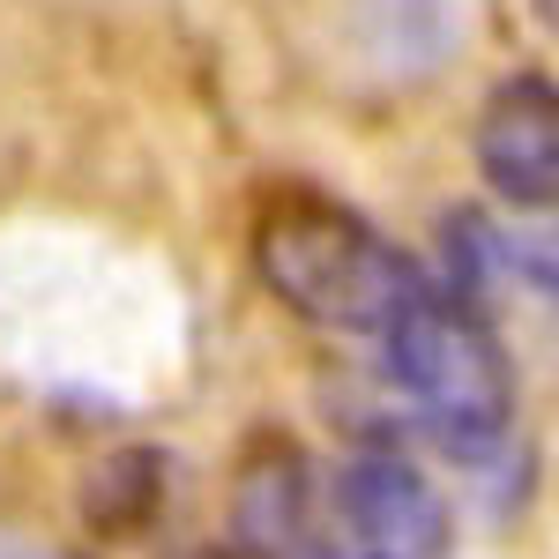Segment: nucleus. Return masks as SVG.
<instances>
[{"mask_svg": "<svg viewBox=\"0 0 559 559\" xmlns=\"http://www.w3.org/2000/svg\"><path fill=\"white\" fill-rule=\"evenodd\" d=\"M254 269L292 313L344 336H388V321L426 292L411 254L329 194H276L254 224Z\"/></svg>", "mask_w": 559, "mask_h": 559, "instance_id": "f257e3e1", "label": "nucleus"}, {"mask_svg": "<svg viewBox=\"0 0 559 559\" xmlns=\"http://www.w3.org/2000/svg\"><path fill=\"white\" fill-rule=\"evenodd\" d=\"M388 373L455 455H485L515 426V373L500 336L463 299L418 292L388 321Z\"/></svg>", "mask_w": 559, "mask_h": 559, "instance_id": "f03ea898", "label": "nucleus"}, {"mask_svg": "<svg viewBox=\"0 0 559 559\" xmlns=\"http://www.w3.org/2000/svg\"><path fill=\"white\" fill-rule=\"evenodd\" d=\"M477 173L508 210H559V90L545 75H515L485 97Z\"/></svg>", "mask_w": 559, "mask_h": 559, "instance_id": "7ed1b4c3", "label": "nucleus"}, {"mask_svg": "<svg viewBox=\"0 0 559 559\" xmlns=\"http://www.w3.org/2000/svg\"><path fill=\"white\" fill-rule=\"evenodd\" d=\"M336 508L366 559H440L448 552V500L426 485V471L395 455H358L336 477Z\"/></svg>", "mask_w": 559, "mask_h": 559, "instance_id": "20e7f679", "label": "nucleus"}, {"mask_svg": "<svg viewBox=\"0 0 559 559\" xmlns=\"http://www.w3.org/2000/svg\"><path fill=\"white\" fill-rule=\"evenodd\" d=\"M299 515H306V477H299V455L292 448L276 463H254V471L239 477V530H247V545L284 552L299 537Z\"/></svg>", "mask_w": 559, "mask_h": 559, "instance_id": "39448f33", "label": "nucleus"}, {"mask_svg": "<svg viewBox=\"0 0 559 559\" xmlns=\"http://www.w3.org/2000/svg\"><path fill=\"white\" fill-rule=\"evenodd\" d=\"M500 261L515 269L522 284H537L545 299H559V210H522L500 231Z\"/></svg>", "mask_w": 559, "mask_h": 559, "instance_id": "423d86ee", "label": "nucleus"}, {"mask_svg": "<svg viewBox=\"0 0 559 559\" xmlns=\"http://www.w3.org/2000/svg\"><path fill=\"white\" fill-rule=\"evenodd\" d=\"M0 559H75V552H60V545H45V537H8V530H0Z\"/></svg>", "mask_w": 559, "mask_h": 559, "instance_id": "0eeeda50", "label": "nucleus"}, {"mask_svg": "<svg viewBox=\"0 0 559 559\" xmlns=\"http://www.w3.org/2000/svg\"><path fill=\"white\" fill-rule=\"evenodd\" d=\"M537 15H545V31L559 38V0H537Z\"/></svg>", "mask_w": 559, "mask_h": 559, "instance_id": "6e6552de", "label": "nucleus"}]
</instances>
